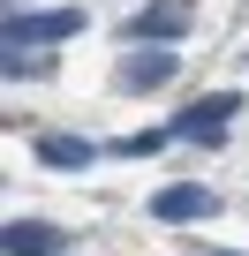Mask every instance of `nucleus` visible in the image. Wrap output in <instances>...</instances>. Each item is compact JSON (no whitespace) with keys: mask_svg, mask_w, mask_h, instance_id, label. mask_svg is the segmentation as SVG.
<instances>
[{"mask_svg":"<svg viewBox=\"0 0 249 256\" xmlns=\"http://www.w3.org/2000/svg\"><path fill=\"white\" fill-rule=\"evenodd\" d=\"M181 60H174V46H151V53H129L121 60V90H159L166 76H174Z\"/></svg>","mask_w":249,"mask_h":256,"instance_id":"423d86ee","label":"nucleus"},{"mask_svg":"<svg viewBox=\"0 0 249 256\" xmlns=\"http://www.w3.org/2000/svg\"><path fill=\"white\" fill-rule=\"evenodd\" d=\"M91 158H98L91 136H61V128L38 136V166H53V174H76V166H91Z\"/></svg>","mask_w":249,"mask_h":256,"instance_id":"0eeeda50","label":"nucleus"},{"mask_svg":"<svg viewBox=\"0 0 249 256\" xmlns=\"http://www.w3.org/2000/svg\"><path fill=\"white\" fill-rule=\"evenodd\" d=\"M234 106H241V98H234V90H219V98H196V106H181L166 128H174V144H204V151H211V144L226 136V113H234Z\"/></svg>","mask_w":249,"mask_h":256,"instance_id":"7ed1b4c3","label":"nucleus"},{"mask_svg":"<svg viewBox=\"0 0 249 256\" xmlns=\"http://www.w3.org/2000/svg\"><path fill=\"white\" fill-rule=\"evenodd\" d=\"M189 16H196V0H151V8H136L129 23H121V38L129 46H174L189 30Z\"/></svg>","mask_w":249,"mask_h":256,"instance_id":"f03ea898","label":"nucleus"},{"mask_svg":"<svg viewBox=\"0 0 249 256\" xmlns=\"http://www.w3.org/2000/svg\"><path fill=\"white\" fill-rule=\"evenodd\" d=\"M219 211V196L204 188V181H166L159 196H151V218L159 226H196V218H211Z\"/></svg>","mask_w":249,"mask_h":256,"instance_id":"20e7f679","label":"nucleus"},{"mask_svg":"<svg viewBox=\"0 0 249 256\" xmlns=\"http://www.w3.org/2000/svg\"><path fill=\"white\" fill-rule=\"evenodd\" d=\"M61 248H68V234L46 226V218H8L0 226V256H61Z\"/></svg>","mask_w":249,"mask_h":256,"instance_id":"39448f33","label":"nucleus"},{"mask_svg":"<svg viewBox=\"0 0 249 256\" xmlns=\"http://www.w3.org/2000/svg\"><path fill=\"white\" fill-rule=\"evenodd\" d=\"M166 144H174V128H136V136H121L113 151H121V158H151V151H166Z\"/></svg>","mask_w":249,"mask_h":256,"instance_id":"6e6552de","label":"nucleus"},{"mask_svg":"<svg viewBox=\"0 0 249 256\" xmlns=\"http://www.w3.org/2000/svg\"><path fill=\"white\" fill-rule=\"evenodd\" d=\"M83 23H91L83 8H38V16H8L0 38H8V53H23V46H68Z\"/></svg>","mask_w":249,"mask_h":256,"instance_id":"f257e3e1","label":"nucleus"}]
</instances>
